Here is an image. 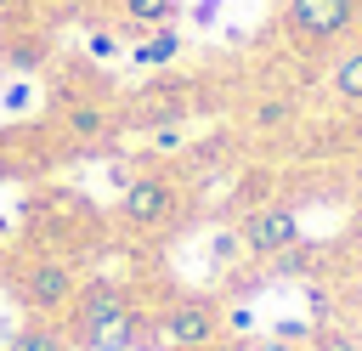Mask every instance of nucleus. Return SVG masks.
Wrapping results in <instances>:
<instances>
[{
  "label": "nucleus",
  "mask_w": 362,
  "mask_h": 351,
  "mask_svg": "<svg viewBox=\"0 0 362 351\" xmlns=\"http://www.w3.org/2000/svg\"><path fill=\"white\" fill-rule=\"evenodd\" d=\"M243 328H255V311H249V306H238V311L221 317V334H243Z\"/></svg>",
  "instance_id": "obj_17"
},
{
  "label": "nucleus",
  "mask_w": 362,
  "mask_h": 351,
  "mask_svg": "<svg viewBox=\"0 0 362 351\" xmlns=\"http://www.w3.org/2000/svg\"><path fill=\"white\" fill-rule=\"evenodd\" d=\"M249 351H294V345H288V340H277V334H272V340H260V345H249Z\"/></svg>",
  "instance_id": "obj_19"
},
{
  "label": "nucleus",
  "mask_w": 362,
  "mask_h": 351,
  "mask_svg": "<svg viewBox=\"0 0 362 351\" xmlns=\"http://www.w3.org/2000/svg\"><path fill=\"white\" fill-rule=\"evenodd\" d=\"M328 96L339 108H362V40L339 45V57L328 62Z\"/></svg>",
  "instance_id": "obj_7"
},
{
  "label": "nucleus",
  "mask_w": 362,
  "mask_h": 351,
  "mask_svg": "<svg viewBox=\"0 0 362 351\" xmlns=\"http://www.w3.org/2000/svg\"><path fill=\"white\" fill-rule=\"evenodd\" d=\"M158 340L170 351H209L221 340V306L215 300H175L158 311Z\"/></svg>",
  "instance_id": "obj_5"
},
{
  "label": "nucleus",
  "mask_w": 362,
  "mask_h": 351,
  "mask_svg": "<svg viewBox=\"0 0 362 351\" xmlns=\"http://www.w3.org/2000/svg\"><path fill=\"white\" fill-rule=\"evenodd\" d=\"M136 340H141V317L130 306H119V311H107V317H96V323L79 328L85 351H136Z\"/></svg>",
  "instance_id": "obj_6"
},
{
  "label": "nucleus",
  "mask_w": 362,
  "mask_h": 351,
  "mask_svg": "<svg viewBox=\"0 0 362 351\" xmlns=\"http://www.w3.org/2000/svg\"><path fill=\"white\" fill-rule=\"evenodd\" d=\"M57 119H62V130H68L74 142H102V136H107V108L90 102V96H68Z\"/></svg>",
  "instance_id": "obj_9"
},
{
  "label": "nucleus",
  "mask_w": 362,
  "mask_h": 351,
  "mask_svg": "<svg viewBox=\"0 0 362 351\" xmlns=\"http://www.w3.org/2000/svg\"><path fill=\"white\" fill-rule=\"evenodd\" d=\"M175 57H181V34H175V23H170V28H147V40L130 51V62H136V68H147V74L170 68Z\"/></svg>",
  "instance_id": "obj_10"
},
{
  "label": "nucleus",
  "mask_w": 362,
  "mask_h": 351,
  "mask_svg": "<svg viewBox=\"0 0 362 351\" xmlns=\"http://www.w3.org/2000/svg\"><path fill=\"white\" fill-rule=\"evenodd\" d=\"M119 17L136 28H170L181 17V0H119Z\"/></svg>",
  "instance_id": "obj_13"
},
{
  "label": "nucleus",
  "mask_w": 362,
  "mask_h": 351,
  "mask_svg": "<svg viewBox=\"0 0 362 351\" xmlns=\"http://www.w3.org/2000/svg\"><path fill=\"white\" fill-rule=\"evenodd\" d=\"M28 102H34V91H28V85H6V96H0V108H6V113H23Z\"/></svg>",
  "instance_id": "obj_16"
},
{
  "label": "nucleus",
  "mask_w": 362,
  "mask_h": 351,
  "mask_svg": "<svg viewBox=\"0 0 362 351\" xmlns=\"http://www.w3.org/2000/svg\"><path fill=\"white\" fill-rule=\"evenodd\" d=\"M74 294H79V272H74V260L45 255V260H28V266L17 272V300H23L28 317H57V311L74 306Z\"/></svg>",
  "instance_id": "obj_2"
},
{
  "label": "nucleus",
  "mask_w": 362,
  "mask_h": 351,
  "mask_svg": "<svg viewBox=\"0 0 362 351\" xmlns=\"http://www.w3.org/2000/svg\"><path fill=\"white\" fill-rule=\"evenodd\" d=\"M0 6H6V0H0Z\"/></svg>",
  "instance_id": "obj_20"
},
{
  "label": "nucleus",
  "mask_w": 362,
  "mask_h": 351,
  "mask_svg": "<svg viewBox=\"0 0 362 351\" xmlns=\"http://www.w3.org/2000/svg\"><path fill=\"white\" fill-rule=\"evenodd\" d=\"M294 113H300V102L294 96H260L255 108H249V130H260V136H272V130H283V125H294Z\"/></svg>",
  "instance_id": "obj_11"
},
{
  "label": "nucleus",
  "mask_w": 362,
  "mask_h": 351,
  "mask_svg": "<svg viewBox=\"0 0 362 351\" xmlns=\"http://www.w3.org/2000/svg\"><path fill=\"white\" fill-rule=\"evenodd\" d=\"M147 142H153L158 153H175V147H181V130H175V125H153V130H147Z\"/></svg>",
  "instance_id": "obj_15"
},
{
  "label": "nucleus",
  "mask_w": 362,
  "mask_h": 351,
  "mask_svg": "<svg viewBox=\"0 0 362 351\" xmlns=\"http://www.w3.org/2000/svg\"><path fill=\"white\" fill-rule=\"evenodd\" d=\"M294 243H300V209H294V204H260V209H249L243 226H238V249L255 255V260H277V255L294 249Z\"/></svg>",
  "instance_id": "obj_4"
},
{
  "label": "nucleus",
  "mask_w": 362,
  "mask_h": 351,
  "mask_svg": "<svg viewBox=\"0 0 362 351\" xmlns=\"http://www.w3.org/2000/svg\"><path fill=\"white\" fill-rule=\"evenodd\" d=\"M6 351H68V345H62V328H57L51 317H28V323L6 340Z\"/></svg>",
  "instance_id": "obj_12"
},
{
  "label": "nucleus",
  "mask_w": 362,
  "mask_h": 351,
  "mask_svg": "<svg viewBox=\"0 0 362 351\" xmlns=\"http://www.w3.org/2000/svg\"><path fill=\"white\" fill-rule=\"evenodd\" d=\"M175 209H181V187H175L170 176H130V181L119 187V221L136 226V232L170 226Z\"/></svg>",
  "instance_id": "obj_3"
},
{
  "label": "nucleus",
  "mask_w": 362,
  "mask_h": 351,
  "mask_svg": "<svg viewBox=\"0 0 362 351\" xmlns=\"http://www.w3.org/2000/svg\"><path fill=\"white\" fill-rule=\"evenodd\" d=\"M119 306H130L124 300V289L119 283H107V277H90V283H79V294H74V323L85 328V323H96V317H107V311H119Z\"/></svg>",
  "instance_id": "obj_8"
},
{
  "label": "nucleus",
  "mask_w": 362,
  "mask_h": 351,
  "mask_svg": "<svg viewBox=\"0 0 362 351\" xmlns=\"http://www.w3.org/2000/svg\"><path fill=\"white\" fill-rule=\"evenodd\" d=\"M90 57H96V62H113V57H119V40H113L107 28H96V34H90Z\"/></svg>",
  "instance_id": "obj_14"
},
{
  "label": "nucleus",
  "mask_w": 362,
  "mask_h": 351,
  "mask_svg": "<svg viewBox=\"0 0 362 351\" xmlns=\"http://www.w3.org/2000/svg\"><path fill=\"white\" fill-rule=\"evenodd\" d=\"M272 334H277V340H288V345H300V340L311 334V323H300V317H283V323H277Z\"/></svg>",
  "instance_id": "obj_18"
},
{
  "label": "nucleus",
  "mask_w": 362,
  "mask_h": 351,
  "mask_svg": "<svg viewBox=\"0 0 362 351\" xmlns=\"http://www.w3.org/2000/svg\"><path fill=\"white\" fill-rule=\"evenodd\" d=\"M277 23L294 45H345L362 23V0H283Z\"/></svg>",
  "instance_id": "obj_1"
}]
</instances>
